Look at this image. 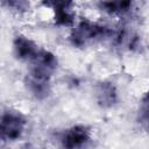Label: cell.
Segmentation results:
<instances>
[{
  "label": "cell",
  "mask_w": 149,
  "mask_h": 149,
  "mask_svg": "<svg viewBox=\"0 0 149 149\" xmlns=\"http://www.w3.org/2000/svg\"><path fill=\"white\" fill-rule=\"evenodd\" d=\"M115 31L106 26L92 22L90 20H81L71 31L70 41L74 47H87L97 41L112 38Z\"/></svg>",
  "instance_id": "1"
},
{
  "label": "cell",
  "mask_w": 149,
  "mask_h": 149,
  "mask_svg": "<svg viewBox=\"0 0 149 149\" xmlns=\"http://www.w3.org/2000/svg\"><path fill=\"white\" fill-rule=\"evenodd\" d=\"M90 140H91V129L87 126L77 125L64 130L61 135L59 141L62 143V147L74 149L86 146Z\"/></svg>",
  "instance_id": "4"
},
{
  "label": "cell",
  "mask_w": 149,
  "mask_h": 149,
  "mask_svg": "<svg viewBox=\"0 0 149 149\" xmlns=\"http://www.w3.org/2000/svg\"><path fill=\"white\" fill-rule=\"evenodd\" d=\"M24 83L28 91L38 100L45 99L50 93V77L29 71Z\"/></svg>",
  "instance_id": "6"
},
{
  "label": "cell",
  "mask_w": 149,
  "mask_h": 149,
  "mask_svg": "<svg viewBox=\"0 0 149 149\" xmlns=\"http://www.w3.org/2000/svg\"><path fill=\"white\" fill-rule=\"evenodd\" d=\"M27 127L26 116L19 111L7 109L1 115L0 139L2 142H13L19 140Z\"/></svg>",
  "instance_id": "2"
},
{
  "label": "cell",
  "mask_w": 149,
  "mask_h": 149,
  "mask_svg": "<svg viewBox=\"0 0 149 149\" xmlns=\"http://www.w3.org/2000/svg\"><path fill=\"white\" fill-rule=\"evenodd\" d=\"M140 126L149 133V90L143 97L141 101V106L139 109V116H137Z\"/></svg>",
  "instance_id": "10"
},
{
  "label": "cell",
  "mask_w": 149,
  "mask_h": 149,
  "mask_svg": "<svg viewBox=\"0 0 149 149\" xmlns=\"http://www.w3.org/2000/svg\"><path fill=\"white\" fill-rule=\"evenodd\" d=\"M42 5L54 10V20L57 26L70 27L73 24V0H42Z\"/></svg>",
  "instance_id": "3"
},
{
  "label": "cell",
  "mask_w": 149,
  "mask_h": 149,
  "mask_svg": "<svg viewBox=\"0 0 149 149\" xmlns=\"http://www.w3.org/2000/svg\"><path fill=\"white\" fill-rule=\"evenodd\" d=\"M2 7L8 8L12 12L17 14H24L30 10V1L29 0H1Z\"/></svg>",
  "instance_id": "11"
},
{
  "label": "cell",
  "mask_w": 149,
  "mask_h": 149,
  "mask_svg": "<svg viewBox=\"0 0 149 149\" xmlns=\"http://www.w3.org/2000/svg\"><path fill=\"white\" fill-rule=\"evenodd\" d=\"M133 0H100L99 9L112 15H123L132 10Z\"/></svg>",
  "instance_id": "9"
},
{
  "label": "cell",
  "mask_w": 149,
  "mask_h": 149,
  "mask_svg": "<svg viewBox=\"0 0 149 149\" xmlns=\"http://www.w3.org/2000/svg\"><path fill=\"white\" fill-rule=\"evenodd\" d=\"M95 100L104 107H113L118 102V91L113 83L111 81H100L95 86Z\"/></svg>",
  "instance_id": "8"
},
{
  "label": "cell",
  "mask_w": 149,
  "mask_h": 149,
  "mask_svg": "<svg viewBox=\"0 0 149 149\" xmlns=\"http://www.w3.org/2000/svg\"><path fill=\"white\" fill-rule=\"evenodd\" d=\"M13 49L15 57L20 61H26V62L33 61L34 57L40 51L37 44L24 35L15 36L13 42Z\"/></svg>",
  "instance_id": "7"
},
{
  "label": "cell",
  "mask_w": 149,
  "mask_h": 149,
  "mask_svg": "<svg viewBox=\"0 0 149 149\" xmlns=\"http://www.w3.org/2000/svg\"><path fill=\"white\" fill-rule=\"evenodd\" d=\"M56 68H57L56 56L49 50L40 49L38 54L34 57V59L30 61V70L29 71L51 78Z\"/></svg>",
  "instance_id": "5"
}]
</instances>
